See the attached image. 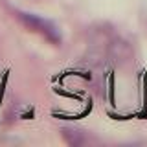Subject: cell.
<instances>
[{
    "label": "cell",
    "instance_id": "6da1fadb",
    "mask_svg": "<svg viewBox=\"0 0 147 147\" xmlns=\"http://www.w3.org/2000/svg\"><path fill=\"white\" fill-rule=\"evenodd\" d=\"M17 18H20V22H24L31 31L40 33L44 39H48L50 42H53V44L61 42V33H59L57 26H55L52 20L42 18L39 15H33V13H26V11H17Z\"/></svg>",
    "mask_w": 147,
    "mask_h": 147
}]
</instances>
